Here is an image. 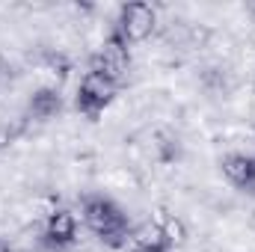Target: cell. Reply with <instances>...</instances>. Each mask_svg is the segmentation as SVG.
I'll return each mask as SVG.
<instances>
[{"label": "cell", "mask_w": 255, "mask_h": 252, "mask_svg": "<svg viewBox=\"0 0 255 252\" xmlns=\"http://www.w3.org/2000/svg\"><path fill=\"white\" fill-rule=\"evenodd\" d=\"M83 223L107 247H122L130 238V226H128L125 211L116 202L104 199V196H89L83 202Z\"/></svg>", "instance_id": "6da1fadb"}, {"label": "cell", "mask_w": 255, "mask_h": 252, "mask_svg": "<svg viewBox=\"0 0 255 252\" xmlns=\"http://www.w3.org/2000/svg\"><path fill=\"white\" fill-rule=\"evenodd\" d=\"M128 65H130V57H128V42L113 30L110 36H107V42L98 48V54L92 57V63H89V71H95V74H101V77H107L110 83H122L128 77Z\"/></svg>", "instance_id": "7a4b0ae2"}, {"label": "cell", "mask_w": 255, "mask_h": 252, "mask_svg": "<svg viewBox=\"0 0 255 252\" xmlns=\"http://www.w3.org/2000/svg\"><path fill=\"white\" fill-rule=\"evenodd\" d=\"M154 24H157L154 9L148 3H142V0H133V3H125L119 9L116 33L125 39L128 45H136V42H145L154 33Z\"/></svg>", "instance_id": "3957f363"}, {"label": "cell", "mask_w": 255, "mask_h": 252, "mask_svg": "<svg viewBox=\"0 0 255 252\" xmlns=\"http://www.w3.org/2000/svg\"><path fill=\"white\" fill-rule=\"evenodd\" d=\"M116 89H119V86L110 83L107 77H101V74H95V71H86L83 80H80V86H77V98H74V104H77L80 113H86L89 119H95V116L113 101Z\"/></svg>", "instance_id": "277c9868"}, {"label": "cell", "mask_w": 255, "mask_h": 252, "mask_svg": "<svg viewBox=\"0 0 255 252\" xmlns=\"http://www.w3.org/2000/svg\"><path fill=\"white\" fill-rule=\"evenodd\" d=\"M128 244H130V252H169L175 247L163 223H142L139 229L130 232Z\"/></svg>", "instance_id": "5b68a950"}, {"label": "cell", "mask_w": 255, "mask_h": 252, "mask_svg": "<svg viewBox=\"0 0 255 252\" xmlns=\"http://www.w3.org/2000/svg\"><path fill=\"white\" fill-rule=\"evenodd\" d=\"M74 235H77V220H74V214L71 211H65V208H57V211H51L48 214V223H45V238H48V244L51 247H68V244H74Z\"/></svg>", "instance_id": "8992f818"}, {"label": "cell", "mask_w": 255, "mask_h": 252, "mask_svg": "<svg viewBox=\"0 0 255 252\" xmlns=\"http://www.w3.org/2000/svg\"><path fill=\"white\" fill-rule=\"evenodd\" d=\"M223 175L241 190H255V157L250 154H226Z\"/></svg>", "instance_id": "52a82bcc"}, {"label": "cell", "mask_w": 255, "mask_h": 252, "mask_svg": "<svg viewBox=\"0 0 255 252\" xmlns=\"http://www.w3.org/2000/svg\"><path fill=\"white\" fill-rule=\"evenodd\" d=\"M60 110H63V98H60L57 89H39V92H33V98H30V113H33L36 119H54Z\"/></svg>", "instance_id": "ba28073f"}, {"label": "cell", "mask_w": 255, "mask_h": 252, "mask_svg": "<svg viewBox=\"0 0 255 252\" xmlns=\"http://www.w3.org/2000/svg\"><path fill=\"white\" fill-rule=\"evenodd\" d=\"M0 252H12V250H9V247H6V244H0Z\"/></svg>", "instance_id": "9c48e42d"}, {"label": "cell", "mask_w": 255, "mask_h": 252, "mask_svg": "<svg viewBox=\"0 0 255 252\" xmlns=\"http://www.w3.org/2000/svg\"><path fill=\"white\" fill-rule=\"evenodd\" d=\"M0 74H3V63H0Z\"/></svg>", "instance_id": "30bf717a"}]
</instances>
